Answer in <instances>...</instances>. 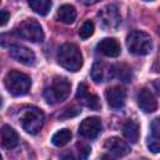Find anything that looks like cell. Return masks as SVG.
I'll return each mask as SVG.
<instances>
[{
	"label": "cell",
	"mask_w": 160,
	"mask_h": 160,
	"mask_svg": "<svg viewBox=\"0 0 160 160\" xmlns=\"http://www.w3.org/2000/svg\"><path fill=\"white\" fill-rule=\"evenodd\" d=\"M56 59L59 65L69 71H79L82 66V55L79 48L71 42H66L60 46Z\"/></svg>",
	"instance_id": "1"
},
{
	"label": "cell",
	"mask_w": 160,
	"mask_h": 160,
	"mask_svg": "<svg viewBox=\"0 0 160 160\" xmlns=\"http://www.w3.org/2000/svg\"><path fill=\"white\" fill-rule=\"evenodd\" d=\"M5 86L8 91L14 96H22L30 91L31 88V79L20 71H9L4 79Z\"/></svg>",
	"instance_id": "2"
},
{
	"label": "cell",
	"mask_w": 160,
	"mask_h": 160,
	"mask_svg": "<svg viewBox=\"0 0 160 160\" xmlns=\"http://www.w3.org/2000/svg\"><path fill=\"white\" fill-rule=\"evenodd\" d=\"M126 46L129 52L134 55H146L152 49V40L149 34L134 30L126 36Z\"/></svg>",
	"instance_id": "3"
},
{
	"label": "cell",
	"mask_w": 160,
	"mask_h": 160,
	"mask_svg": "<svg viewBox=\"0 0 160 160\" xmlns=\"http://www.w3.org/2000/svg\"><path fill=\"white\" fill-rule=\"evenodd\" d=\"M44 120H45L44 112L39 108H34V106L25 109L20 115L21 128L30 135H35L41 130L44 125Z\"/></svg>",
	"instance_id": "4"
},
{
	"label": "cell",
	"mask_w": 160,
	"mask_h": 160,
	"mask_svg": "<svg viewBox=\"0 0 160 160\" xmlns=\"http://www.w3.org/2000/svg\"><path fill=\"white\" fill-rule=\"evenodd\" d=\"M14 34L18 38L25 39L30 42H41L44 40V31L41 25L35 19L22 20L15 29Z\"/></svg>",
	"instance_id": "5"
},
{
	"label": "cell",
	"mask_w": 160,
	"mask_h": 160,
	"mask_svg": "<svg viewBox=\"0 0 160 160\" xmlns=\"http://www.w3.org/2000/svg\"><path fill=\"white\" fill-rule=\"evenodd\" d=\"M71 84L65 78H55L51 84L45 88L44 90V98L46 102L49 104H56L62 100H65L70 92Z\"/></svg>",
	"instance_id": "6"
},
{
	"label": "cell",
	"mask_w": 160,
	"mask_h": 160,
	"mask_svg": "<svg viewBox=\"0 0 160 160\" xmlns=\"http://www.w3.org/2000/svg\"><path fill=\"white\" fill-rule=\"evenodd\" d=\"M98 19L100 26L105 30H115L119 28L121 22V16L119 14V9L114 4H109L101 8L98 12Z\"/></svg>",
	"instance_id": "7"
},
{
	"label": "cell",
	"mask_w": 160,
	"mask_h": 160,
	"mask_svg": "<svg viewBox=\"0 0 160 160\" xmlns=\"http://www.w3.org/2000/svg\"><path fill=\"white\" fill-rule=\"evenodd\" d=\"M102 130V124L100 118L98 116H90L84 119L79 125V134L86 139H94L96 138Z\"/></svg>",
	"instance_id": "8"
},
{
	"label": "cell",
	"mask_w": 160,
	"mask_h": 160,
	"mask_svg": "<svg viewBox=\"0 0 160 160\" xmlns=\"http://www.w3.org/2000/svg\"><path fill=\"white\" fill-rule=\"evenodd\" d=\"M9 54H10V56L15 61H18V62H20L22 65H26V66L34 65L35 64V60H36L35 59V54L30 49H28L26 46L19 45V44L10 45Z\"/></svg>",
	"instance_id": "9"
},
{
	"label": "cell",
	"mask_w": 160,
	"mask_h": 160,
	"mask_svg": "<svg viewBox=\"0 0 160 160\" xmlns=\"http://www.w3.org/2000/svg\"><path fill=\"white\" fill-rule=\"evenodd\" d=\"M76 99L82 105H85V106H88V108H90L92 110H99L101 108V104L99 101V98L95 94L90 92L89 89H88V86H86V84H84V82H81L79 85V88H78Z\"/></svg>",
	"instance_id": "10"
},
{
	"label": "cell",
	"mask_w": 160,
	"mask_h": 160,
	"mask_svg": "<svg viewBox=\"0 0 160 160\" xmlns=\"http://www.w3.org/2000/svg\"><path fill=\"white\" fill-rule=\"evenodd\" d=\"M116 70H114V66H108L102 61H95L91 69V79L99 84L102 81H106L108 79H111L114 76Z\"/></svg>",
	"instance_id": "11"
},
{
	"label": "cell",
	"mask_w": 160,
	"mask_h": 160,
	"mask_svg": "<svg viewBox=\"0 0 160 160\" xmlns=\"http://www.w3.org/2000/svg\"><path fill=\"white\" fill-rule=\"evenodd\" d=\"M138 105L139 108L144 111V112H154L158 109V101L155 99V96L152 95V92L148 89H141L138 92Z\"/></svg>",
	"instance_id": "12"
},
{
	"label": "cell",
	"mask_w": 160,
	"mask_h": 160,
	"mask_svg": "<svg viewBox=\"0 0 160 160\" xmlns=\"http://www.w3.org/2000/svg\"><path fill=\"white\" fill-rule=\"evenodd\" d=\"M105 98L108 104L114 109H120L124 106L126 100V91L120 86H112L109 88L105 91Z\"/></svg>",
	"instance_id": "13"
},
{
	"label": "cell",
	"mask_w": 160,
	"mask_h": 160,
	"mask_svg": "<svg viewBox=\"0 0 160 160\" xmlns=\"http://www.w3.org/2000/svg\"><path fill=\"white\" fill-rule=\"evenodd\" d=\"M104 148H105L109 152L114 154L115 156H120V158H121V156H125V155H128V154L130 152V146H129L124 140H121V139L118 138V136L109 138V139L105 141Z\"/></svg>",
	"instance_id": "14"
},
{
	"label": "cell",
	"mask_w": 160,
	"mask_h": 160,
	"mask_svg": "<svg viewBox=\"0 0 160 160\" xmlns=\"http://www.w3.org/2000/svg\"><path fill=\"white\" fill-rule=\"evenodd\" d=\"M150 128H151V134L148 136L146 146L151 152L156 154L160 152V118H155L151 121Z\"/></svg>",
	"instance_id": "15"
},
{
	"label": "cell",
	"mask_w": 160,
	"mask_h": 160,
	"mask_svg": "<svg viewBox=\"0 0 160 160\" xmlns=\"http://www.w3.org/2000/svg\"><path fill=\"white\" fill-rule=\"evenodd\" d=\"M98 50L109 58H116L120 55V44L112 38H105L98 44Z\"/></svg>",
	"instance_id": "16"
},
{
	"label": "cell",
	"mask_w": 160,
	"mask_h": 160,
	"mask_svg": "<svg viewBox=\"0 0 160 160\" xmlns=\"http://www.w3.org/2000/svg\"><path fill=\"white\" fill-rule=\"evenodd\" d=\"M19 142L18 132L9 125H4L1 128V145L4 149H12Z\"/></svg>",
	"instance_id": "17"
},
{
	"label": "cell",
	"mask_w": 160,
	"mask_h": 160,
	"mask_svg": "<svg viewBox=\"0 0 160 160\" xmlns=\"http://www.w3.org/2000/svg\"><path fill=\"white\" fill-rule=\"evenodd\" d=\"M75 19H76V10L72 5L64 4L56 11V20L65 25L72 24L75 21Z\"/></svg>",
	"instance_id": "18"
},
{
	"label": "cell",
	"mask_w": 160,
	"mask_h": 160,
	"mask_svg": "<svg viewBox=\"0 0 160 160\" xmlns=\"http://www.w3.org/2000/svg\"><path fill=\"white\" fill-rule=\"evenodd\" d=\"M122 134L128 141L135 144L139 140V124L131 119L126 120L122 126Z\"/></svg>",
	"instance_id": "19"
},
{
	"label": "cell",
	"mask_w": 160,
	"mask_h": 160,
	"mask_svg": "<svg viewBox=\"0 0 160 160\" xmlns=\"http://www.w3.org/2000/svg\"><path fill=\"white\" fill-rule=\"evenodd\" d=\"M71 136H72V134H71V131H70L69 129H61V130L56 131V132L52 135L51 142H52L55 146L60 148V146L66 145V144L71 140Z\"/></svg>",
	"instance_id": "20"
},
{
	"label": "cell",
	"mask_w": 160,
	"mask_h": 160,
	"mask_svg": "<svg viewBox=\"0 0 160 160\" xmlns=\"http://www.w3.org/2000/svg\"><path fill=\"white\" fill-rule=\"evenodd\" d=\"M28 4L39 15H46L52 6V2L49 0H31Z\"/></svg>",
	"instance_id": "21"
},
{
	"label": "cell",
	"mask_w": 160,
	"mask_h": 160,
	"mask_svg": "<svg viewBox=\"0 0 160 160\" xmlns=\"http://www.w3.org/2000/svg\"><path fill=\"white\" fill-rule=\"evenodd\" d=\"M94 34V22L91 20H86L84 21V24L81 25V28L79 29V36L82 40L89 39L91 35Z\"/></svg>",
	"instance_id": "22"
},
{
	"label": "cell",
	"mask_w": 160,
	"mask_h": 160,
	"mask_svg": "<svg viewBox=\"0 0 160 160\" xmlns=\"http://www.w3.org/2000/svg\"><path fill=\"white\" fill-rule=\"evenodd\" d=\"M78 152H79V160H88L90 155V146L85 142H78L76 144Z\"/></svg>",
	"instance_id": "23"
},
{
	"label": "cell",
	"mask_w": 160,
	"mask_h": 160,
	"mask_svg": "<svg viewBox=\"0 0 160 160\" xmlns=\"http://www.w3.org/2000/svg\"><path fill=\"white\" fill-rule=\"evenodd\" d=\"M9 19H10V14L6 10H0V25L5 26Z\"/></svg>",
	"instance_id": "24"
},
{
	"label": "cell",
	"mask_w": 160,
	"mask_h": 160,
	"mask_svg": "<svg viewBox=\"0 0 160 160\" xmlns=\"http://www.w3.org/2000/svg\"><path fill=\"white\" fill-rule=\"evenodd\" d=\"M152 71L160 74V52L158 54V56H156V59H155V61L152 64Z\"/></svg>",
	"instance_id": "25"
},
{
	"label": "cell",
	"mask_w": 160,
	"mask_h": 160,
	"mask_svg": "<svg viewBox=\"0 0 160 160\" xmlns=\"http://www.w3.org/2000/svg\"><path fill=\"white\" fill-rule=\"evenodd\" d=\"M60 160H75V158H74L72 152L68 151V152H64V154L60 156Z\"/></svg>",
	"instance_id": "26"
},
{
	"label": "cell",
	"mask_w": 160,
	"mask_h": 160,
	"mask_svg": "<svg viewBox=\"0 0 160 160\" xmlns=\"http://www.w3.org/2000/svg\"><path fill=\"white\" fill-rule=\"evenodd\" d=\"M154 88H155L156 92L160 95V80H156V81H154Z\"/></svg>",
	"instance_id": "27"
},
{
	"label": "cell",
	"mask_w": 160,
	"mask_h": 160,
	"mask_svg": "<svg viewBox=\"0 0 160 160\" xmlns=\"http://www.w3.org/2000/svg\"><path fill=\"white\" fill-rule=\"evenodd\" d=\"M158 32H159V34H160V28H159V29H158Z\"/></svg>",
	"instance_id": "28"
}]
</instances>
